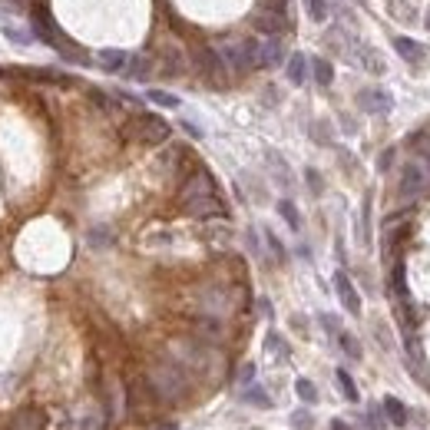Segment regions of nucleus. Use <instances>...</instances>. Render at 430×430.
Listing matches in <instances>:
<instances>
[{
	"label": "nucleus",
	"instance_id": "nucleus-18",
	"mask_svg": "<svg viewBox=\"0 0 430 430\" xmlns=\"http://www.w3.org/2000/svg\"><path fill=\"white\" fill-rule=\"evenodd\" d=\"M384 414H387V421L394 424V427H407V417H411V414H407V407H404V401H397V397H391V394H387V397H384Z\"/></svg>",
	"mask_w": 430,
	"mask_h": 430
},
{
	"label": "nucleus",
	"instance_id": "nucleus-34",
	"mask_svg": "<svg viewBox=\"0 0 430 430\" xmlns=\"http://www.w3.org/2000/svg\"><path fill=\"white\" fill-rule=\"evenodd\" d=\"M258 7L272 10V14H278V17H288V0H258Z\"/></svg>",
	"mask_w": 430,
	"mask_h": 430
},
{
	"label": "nucleus",
	"instance_id": "nucleus-27",
	"mask_svg": "<svg viewBox=\"0 0 430 430\" xmlns=\"http://www.w3.org/2000/svg\"><path fill=\"white\" fill-rule=\"evenodd\" d=\"M163 73L166 77H182V73H186V67H182V53L179 50H169V53H166V67H163Z\"/></svg>",
	"mask_w": 430,
	"mask_h": 430
},
{
	"label": "nucleus",
	"instance_id": "nucleus-43",
	"mask_svg": "<svg viewBox=\"0 0 430 430\" xmlns=\"http://www.w3.org/2000/svg\"><path fill=\"white\" fill-rule=\"evenodd\" d=\"M391 163H394V149H387V153L381 156V163H377V169L384 172V169H387V166H391Z\"/></svg>",
	"mask_w": 430,
	"mask_h": 430
},
{
	"label": "nucleus",
	"instance_id": "nucleus-1",
	"mask_svg": "<svg viewBox=\"0 0 430 430\" xmlns=\"http://www.w3.org/2000/svg\"><path fill=\"white\" fill-rule=\"evenodd\" d=\"M179 205L192 219H222V215H229L209 169L189 172V179L182 182V189H179Z\"/></svg>",
	"mask_w": 430,
	"mask_h": 430
},
{
	"label": "nucleus",
	"instance_id": "nucleus-12",
	"mask_svg": "<svg viewBox=\"0 0 430 430\" xmlns=\"http://www.w3.org/2000/svg\"><path fill=\"white\" fill-rule=\"evenodd\" d=\"M153 57H146V53H133V57L126 60V70H123V77L126 80H133V83H146V80L153 77Z\"/></svg>",
	"mask_w": 430,
	"mask_h": 430
},
{
	"label": "nucleus",
	"instance_id": "nucleus-22",
	"mask_svg": "<svg viewBox=\"0 0 430 430\" xmlns=\"http://www.w3.org/2000/svg\"><path fill=\"white\" fill-rule=\"evenodd\" d=\"M146 100H149V103H156V106H163V109H179V106H182L179 96L166 93V90H149V93H146Z\"/></svg>",
	"mask_w": 430,
	"mask_h": 430
},
{
	"label": "nucleus",
	"instance_id": "nucleus-24",
	"mask_svg": "<svg viewBox=\"0 0 430 430\" xmlns=\"http://www.w3.org/2000/svg\"><path fill=\"white\" fill-rule=\"evenodd\" d=\"M265 351H268V354H275L278 361H288V344H285V338L278 335V331H268V338H265Z\"/></svg>",
	"mask_w": 430,
	"mask_h": 430
},
{
	"label": "nucleus",
	"instance_id": "nucleus-44",
	"mask_svg": "<svg viewBox=\"0 0 430 430\" xmlns=\"http://www.w3.org/2000/svg\"><path fill=\"white\" fill-rule=\"evenodd\" d=\"M328 430H351V427H348V421H331V427H328Z\"/></svg>",
	"mask_w": 430,
	"mask_h": 430
},
{
	"label": "nucleus",
	"instance_id": "nucleus-36",
	"mask_svg": "<svg viewBox=\"0 0 430 430\" xmlns=\"http://www.w3.org/2000/svg\"><path fill=\"white\" fill-rule=\"evenodd\" d=\"M305 179H308V189L315 192V195H321V189H325V186H321V176H318V169H305Z\"/></svg>",
	"mask_w": 430,
	"mask_h": 430
},
{
	"label": "nucleus",
	"instance_id": "nucleus-16",
	"mask_svg": "<svg viewBox=\"0 0 430 430\" xmlns=\"http://www.w3.org/2000/svg\"><path fill=\"white\" fill-rule=\"evenodd\" d=\"M0 33H4L14 47H30V43H33V33L23 30V27H17V23H10L7 17H0Z\"/></svg>",
	"mask_w": 430,
	"mask_h": 430
},
{
	"label": "nucleus",
	"instance_id": "nucleus-11",
	"mask_svg": "<svg viewBox=\"0 0 430 430\" xmlns=\"http://www.w3.org/2000/svg\"><path fill=\"white\" fill-rule=\"evenodd\" d=\"M335 291H338V298H341V305L348 315H361V295H358L354 281L348 278V272H335Z\"/></svg>",
	"mask_w": 430,
	"mask_h": 430
},
{
	"label": "nucleus",
	"instance_id": "nucleus-10",
	"mask_svg": "<svg viewBox=\"0 0 430 430\" xmlns=\"http://www.w3.org/2000/svg\"><path fill=\"white\" fill-rule=\"evenodd\" d=\"M252 27H255L262 37H281V33L288 30V17H278V14H272V10L258 7L255 14H252Z\"/></svg>",
	"mask_w": 430,
	"mask_h": 430
},
{
	"label": "nucleus",
	"instance_id": "nucleus-5",
	"mask_svg": "<svg viewBox=\"0 0 430 430\" xmlns=\"http://www.w3.org/2000/svg\"><path fill=\"white\" fill-rule=\"evenodd\" d=\"M192 63H195V73H199V77L205 80L209 86H215V90L229 86L232 73H229V67L222 63V57H219V50H215V47L192 50Z\"/></svg>",
	"mask_w": 430,
	"mask_h": 430
},
{
	"label": "nucleus",
	"instance_id": "nucleus-21",
	"mask_svg": "<svg viewBox=\"0 0 430 430\" xmlns=\"http://www.w3.org/2000/svg\"><path fill=\"white\" fill-rule=\"evenodd\" d=\"M278 215L288 222V229H291V232H301V215H298V209H295V202H291V199L278 202Z\"/></svg>",
	"mask_w": 430,
	"mask_h": 430
},
{
	"label": "nucleus",
	"instance_id": "nucleus-15",
	"mask_svg": "<svg viewBox=\"0 0 430 430\" xmlns=\"http://www.w3.org/2000/svg\"><path fill=\"white\" fill-rule=\"evenodd\" d=\"M391 43H394V50H397V57L407 60V63H414V67H417V63L424 60V47L417 43V40H411V37H394Z\"/></svg>",
	"mask_w": 430,
	"mask_h": 430
},
{
	"label": "nucleus",
	"instance_id": "nucleus-20",
	"mask_svg": "<svg viewBox=\"0 0 430 430\" xmlns=\"http://www.w3.org/2000/svg\"><path fill=\"white\" fill-rule=\"evenodd\" d=\"M242 401L252 404V407H262V411H268V407H272V397L265 394V387H262V384H245Z\"/></svg>",
	"mask_w": 430,
	"mask_h": 430
},
{
	"label": "nucleus",
	"instance_id": "nucleus-37",
	"mask_svg": "<svg viewBox=\"0 0 430 430\" xmlns=\"http://www.w3.org/2000/svg\"><path fill=\"white\" fill-rule=\"evenodd\" d=\"M367 427H371V430H384V417H381V411H377V407H371V411H367Z\"/></svg>",
	"mask_w": 430,
	"mask_h": 430
},
{
	"label": "nucleus",
	"instance_id": "nucleus-41",
	"mask_svg": "<svg viewBox=\"0 0 430 430\" xmlns=\"http://www.w3.org/2000/svg\"><path fill=\"white\" fill-rule=\"evenodd\" d=\"M182 129H186V133H189L192 139H202V136H205V133H202V129H199V126H195V123H189V119H182Z\"/></svg>",
	"mask_w": 430,
	"mask_h": 430
},
{
	"label": "nucleus",
	"instance_id": "nucleus-4",
	"mask_svg": "<svg viewBox=\"0 0 430 430\" xmlns=\"http://www.w3.org/2000/svg\"><path fill=\"white\" fill-rule=\"evenodd\" d=\"M27 17H30V33H33V40H40V43H47L50 50H63L70 47V40L60 33V27L53 23V17H50V10L43 7V4H33V7L27 10Z\"/></svg>",
	"mask_w": 430,
	"mask_h": 430
},
{
	"label": "nucleus",
	"instance_id": "nucleus-35",
	"mask_svg": "<svg viewBox=\"0 0 430 430\" xmlns=\"http://www.w3.org/2000/svg\"><path fill=\"white\" fill-rule=\"evenodd\" d=\"M291 424H295L298 430H311V427H315V417H311L308 411H295V414H291Z\"/></svg>",
	"mask_w": 430,
	"mask_h": 430
},
{
	"label": "nucleus",
	"instance_id": "nucleus-25",
	"mask_svg": "<svg viewBox=\"0 0 430 430\" xmlns=\"http://www.w3.org/2000/svg\"><path fill=\"white\" fill-rule=\"evenodd\" d=\"M338 384H341V391H344V397H348V401H361V391H358V384H354V377L348 371H344V367H338Z\"/></svg>",
	"mask_w": 430,
	"mask_h": 430
},
{
	"label": "nucleus",
	"instance_id": "nucleus-38",
	"mask_svg": "<svg viewBox=\"0 0 430 430\" xmlns=\"http://www.w3.org/2000/svg\"><path fill=\"white\" fill-rule=\"evenodd\" d=\"M318 321L325 325V331H328V335H335V338H338V331H341V325H338L335 318H331V315H321V318H318Z\"/></svg>",
	"mask_w": 430,
	"mask_h": 430
},
{
	"label": "nucleus",
	"instance_id": "nucleus-2",
	"mask_svg": "<svg viewBox=\"0 0 430 430\" xmlns=\"http://www.w3.org/2000/svg\"><path fill=\"white\" fill-rule=\"evenodd\" d=\"M146 384H149V391L166 404H176L189 394V374H186V367H182L176 358H166V361L153 364L149 374H146Z\"/></svg>",
	"mask_w": 430,
	"mask_h": 430
},
{
	"label": "nucleus",
	"instance_id": "nucleus-29",
	"mask_svg": "<svg viewBox=\"0 0 430 430\" xmlns=\"http://www.w3.org/2000/svg\"><path fill=\"white\" fill-rule=\"evenodd\" d=\"M295 391H298V397H301L305 404H318V387L308 381V377H298V381H295Z\"/></svg>",
	"mask_w": 430,
	"mask_h": 430
},
{
	"label": "nucleus",
	"instance_id": "nucleus-13",
	"mask_svg": "<svg viewBox=\"0 0 430 430\" xmlns=\"http://www.w3.org/2000/svg\"><path fill=\"white\" fill-rule=\"evenodd\" d=\"M285 77H288V83H291V86H305L308 83V77H311V67H308L305 53H288Z\"/></svg>",
	"mask_w": 430,
	"mask_h": 430
},
{
	"label": "nucleus",
	"instance_id": "nucleus-9",
	"mask_svg": "<svg viewBox=\"0 0 430 430\" xmlns=\"http://www.w3.org/2000/svg\"><path fill=\"white\" fill-rule=\"evenodd\" d=\"M285 43L281 37H265L258 40V70H278L285 67Z\"/></svg>",
	"mask_w": 430,
	"mask_h": 430
},
{
	"label": "nucleus",
	"instance_id": "nucleus-26",
	"mask_svg": "<svg viewBox=\"0 0 430 430\" xmlns=\"http://www.w3.org/2000/svg\"><path fill=\"white\" fill-rule=\"evenodd\" d=\"M338 344L344 348V354H348L351 361H361V344H358V338H354L351 331H338Z\"/></svg>",
	"mask_w": 430,
	"mask_h": 430
},
{
	"label": "nucleus",
	"instance_id": "nucleus-23",
	"mask_svg": "<svg viewBox=\"0 0 430 430\" xmlns=\"http://www.w3.org/2000/svg\"><path fill=\"white\" fill-rule=\"evenodd\" d=\"M391 285H394V295L401 298V301H407V272H404V262H394Z\"/></svg>",
	"mask_w": 430,
	"mask_h": 430
},
{
	"label": "nucleus",
	"instance_id": "nucleus-30",
	"mask_svg": "<svg viewBox=\"0 0 430 430\" xmlns=\"http://www.w3.org/2000/svg\"><path fill=\"white\" fill-rule=\"evenodd\" d=\"M358 60L364 63V70H371V73H377V77L384 73V60L377 57L374 50H361V53H358Z\"/></svg>",
	"mask_w": 430,
	"mask_h": 430
},
{
	"label": "nucleus",
	"instance_id": "nucleus-7",
	"mask_svg": "<svg viewBox=\"0 0 430 430\" xmlns=\"http://www.w3.org/2000/svg\"><path fill=\"white\" fill-rule=\"evenodd\" d=\"M169 123H166L163 116H156V113H143V116H136V123H133V136L139 139L143 146H159L169 139Z\"/></svg>",
	"mask_w": 430,
	"mask_h": 430
},
{
	"label": "nucleus",
	"instance_id": "nucleus-17",
	"mask_svg": "<svg viewBox=\"0 0 430 430\" xmlns=\"http://www.w3.org/2000/svg\"><path fill=\"white\" fill-rule=\"evenodd\" d=\"M308 67H311V77H315L318 86H331V83H335V67H331V60L311 57V60H308Z\"/></svg>",
	"mask_w": 430,
	"mask_h": 430
},
{
	"label": "nucleus",
	"instance_id": "nucleus-3",
	"mask_svg": "<svg viewBox=\"0 0 430 430\" xmlns=\"http://www.w3.org/2000/svg\"><path fill=\"white\" fill-rule=\"evenodd\" d=\"M215 50H219L222 63L229 67L232 77H245V73L258 70V40H252V37H229V40H222Z\"/></svg>",
	"mask_w": 430,
	"mask_h": 430
},
{
	"label": "nucleus",
	"instance_id": "nucleus-19",
	"mask_svg": "<svg viewBox=\"0 0 430 430\" xmlns=\"http://www.w3.org/2000/svg\"><path fill=\"white\" fill-rule=\"evenodd\" d=\"M7 430H43V414L27 407V411H20L14 421H10Z\"/></svg>",
	"mask_w": 430,
	"mask_h": 430
},
{
	"label": "nucleus",
	"instance_id": "nucleus-45",
	"mask_svg": "<svg viewBox=\"0 0 430 430\" xmlns=\"http://www.w3.org/2000/svg\"><path fill=\"white\" fill-rule=\"evenodd\" d=\"M424 27H427V30H430V10H427V20H424Z\"/></svg>",
	"mask_w": 430,
	"mask_h": 430
},
{
	"label": "nucleus",
	"instance_id": "nucleus-39",
	"mask_svg": "<svg viewBox=\"0 0 430 430\" xmlns=\"http://www.w3.org/2000/svg\"><path fill=\"white\" fill-rule=\"evenodd\" d=\"M239 381H242V384H252V381H255V364H242Z\"/></svg>",
	"mask_w": 430,
	"mask_h": 430
},
{
	"label": "nucleus",
	"instance_id": "nucleus-14",
	"mask_svg": "<svg viewBox=\"0 0 430 430\" xmlns=\"http://www.w3.org/2000/svg\"><path fill=\"white\" fill-rule=\"evenodd\" d=\"M126 60H129V53H126V50H116V47H106L96 53V63H100V70H106V73H123Z\"/></svg>",
	"mask_w": 430,
	"mask_h": 430
},
{
	"label": "nucleus",
	"instance_id": "nucleus-6",
	"mask_svg": "<svg viewBox=\"0 0 430 430\" xmlns=\"http://www.w3.org/2000/svg\"><path fill=\"white\" fill-rule=\"evenodd\" d=\"M427 186H430V169L421 163V159H414V163H407L401 169L397 195H401V202H414V199H421L424 192H427Z\"/></svg>",
	"mask_w": 430,
	"mask_h": 430
},
{
	"label": "nucleus",
	"instance_id": "nucleus-40",
	"mask_svg": "<svg viewBox=\"0 0 430 430\" xmlns=\"http://www.w3.org/2000/svg\"><path fill=\"white\" fill-rule=\"evenodd\" d=\"M80 430H103V424H100V417H96V414H90V417H83Z\"/></svg>",
	"mask_w": 430,
	"mask_h": 430
},
{
	"label": "nucleus",
	"instance_id": "nucleus-33",
	"mask_svg": "<svg viewBox=\"0 0 430 430\" xmlns=\"http://www.w3.org/2000/svg\"><path fill=\"white\" fill-rule=\"evenodd\" d=\"M265 242H268V249L275 252V258H278V262H285V258H288V252H285V245H281V239H278L275 232H265Z\"/></svg>",
	"mask_w": 430,
	"mask_h": 430
},
{
	"label": "nucleus",
	"instance_id": "nucleus-31",
	"mask_svg": "<svg viewBox=\"0 0 430 430\" xmlns=\"http://www.w3.org/2000/svg\"><path fill=\"white\" fill-rule=\"evenodd\" d=\"M86 242H90L93 249H109V245H113V235H109V229H93L86 235Z\"/></svg>",
	"mask_w": 430,
	"mask_h": 430
},
{
	"label": "nucleus",
	"instance_id": "nucleus-28",
	"mask_svg": "<svg viewBox=\"0 0 430 430\" xmlns=\"http://www.w3.org/2000/svg\"><path fill=\"white\" fill-rule=\"evenodd\" d=\"M308 10V17L315 20V23H325L328 20V0H301Z\"/></svg>",
	"mask_w": 430,
	"mask_h": 430
},
{
	"label": "nucleus",
	"instance_id": "nucleus-32",
	"mask_svg": "<svg viewBox=\"0 0 430 430\" xmlns=\"http://www.w3.org/2000/svg\"><path fill=\"white\" fill-rule=\"evenodd\" d=\"M391 10L401 23H414V14H411V7H407V0H391Z\"/></svg>",
	"mask_w": 430,
	"mask_h": 430
},
{
	"label": "nucleus",
	"instance_id": "nucleus-42",
	"mask_svg": "<svg viewBox=\"0 0 430 430\" xmlns=\"http://www.w3.org/2000/svg\"><path fill=\"white\" fill-rule=\"evenodd\" d=\"M10 10H17V14H23V10H30V0H7Z\"/></svg>",
	"mask_w": 430,
	"mask_h": 430
},
{
	"label": "nucleus",
	"instance_id": "nucleus-8",
	"mask_svg": "<svg viewBox=\"0 0 430 430\" xmlns=\"http://www.w3.org/2000/svg\"><path fill=\"white\" fill-rule=\"evenodd\" d=\"M358 106L371 116H387L394 109V96L387 90H381V86H371V90H361L358 93Z\"/></svg>",
	"mask_w": 430,
	"mask_h": 430
}]
</instances>
